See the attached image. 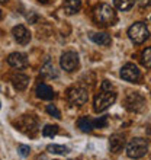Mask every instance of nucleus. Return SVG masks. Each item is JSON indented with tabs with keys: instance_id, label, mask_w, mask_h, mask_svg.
<instances>
[{
	"instance_id": "nucleus-16",
	"label": "nucleus",
	"mask_w": 151,
	"mask_h": 160,
	"mask_svg": "<svg viewBox=\"0 0 151 160\" xmlns=\"http://www.w3.org/2000/svg\"><path fill=\"white\" fill-rule=\"evenodd\" d=\"M41 74H42L44 77H46V79H55V77L58 76V73L55 72L54 64L51 63L50 60H48V61H45V64L42 66V68H41Z\"/></svg>"
},
{
	"instance_id": "nucleus-29",
	"label": "nucleus",
	"mask_w": 151,
	"mask_h": 160,
	"mask_svg": "<svg viewBox=\"0 0 151 160\" xmlns=\"http://www.w3.org/2000/svg\"><path fill=\"white\" fill-rule=\"evenodd\" d=\"M6 2H7V0H0V3H6Z\"/></svg>"
},
{
	"instance_id": "nucleus-11",
	"label": "nucleus",
	"mask_w": 151,
	"mask_h": 160,
	"mask_svg": "<svg viewBox=\"0 0 151 160\" xmlns=\"http://www.w3.org/2000/svg\"><path fill=\"white\" fill-rule=\"evenodd\" d=\"M7 64L12 66L13 68L21 70V68L28 67V58H26V55L22 54V52H12V54H9V57H7Z\"/></svg>"
},
{
	"instance_id": "nucleus-20",
	"label": "nucleus",
	"mask_w": 151,
	"mask_h": 160,
	"mask_svg": "<svg viewBox=\"0 0 151 160\" xmlns=\"http://www.w3.org/2000/svg\"><path fill=\"white\" fill-rule=\"evenodd\" d=\"M46 150L50 153H54V154H67L70 150H68V147H66V146H58V144H50L48 147H46Z\"/></svg>"
},
{
	"instance_id": "nucleus-21",
	"label": "nucleus",
	"mask_w": 151,
	"mask_h": 160,
	"mask_svg": "<svg viewBox=\"0 0 151 160\" xmlns=\"http://www.w3.org/2000/svg\"><path fill=\"white\" fill-rule=\"evenodd\" d=\"M57 132H58V125H51V124H48V125H45L42 128V135H44V137H48V138H52L54 135H57Z\"/></svg>"
},
{
	"instance_id": "nucleus-22",
	"label": "nucleus",
	"mask_w": 151,
	"mask_h": 160,
	"mask_svg": "<svg viewBox=\"0 0 151 160\" xmlns=\"http://www.w3.org/2000/svg\"><path fill=\"white\" fill-rule=\"evenodd\" d=\"M141 61H143V64L145 67L151 68V47H148V48H145V50L143 51V54H141Z\"/></svg>"
},
{
	"instance_id": "nucleus-6",
	"label": "nucleus",
	"mask_w": 151,
	"mask_h": 160,
	"mask_svg": "<svg viewBox=\"0 0 151 160\" xmlns=\"http://www.w3.org/2000/svg\"><path fill=\"white\" fill-rule=\"evenodd\" d=\"M125 108L129 112H141L145 106V99L141 93L138 92H129L125 96Z\"/></svg>"
},
{
	"instance_id": "nucleus-23",
	"label": "nucleus",
	"mask_w": 151,
	"mask_h": 160,
	"mask_svg": "<svg viewBox=\"0 0 151 160\" xmlns=\"http://www.w3.org/2000/svg\"><path fill=\"white\" fill-rule=\"evenodd\" d=\"M46 112H48L50 115H52V117L57 118V119L61 118V114H60V111L57 109V106L55 105H46Z\"/></svg>"
},
{
	"instance_id": "nucleus-10",
	"label": "nucleus",
	"mask_w": 151,
	"mask_h": 160,
	"mask_svg": "<svg viewBox=\"0 0 151 160\" xmlns=\"http://www.w3.org/2000/svg\"><path fill=\"white\" fill-rule=\"evenodd\" d=\"M12 35H13V38H15V41H16L17 44H21V45H26V44L31 41L29 31L26 29L23 25L15 26L12 29Z\"/></svg>"
},
{
	"instance_id": "nucleus-31",
	"label": "nucleus",
	"mask_w": 151,
	"mask_h": 160,
	"mask_svg": "<svg viewBox=\"0 0 151 160\" xmlns=\"http://www.w3.org/2000/svg\"><path fill=\"white\" fill-rule=\"evenodd\" d=\"M0 105H2V103H0Z\"/></svg>"
},
{
	"instance_id": "nucleus-19",
	"label": "nucleus",
	"mask_w": 151,
	"mask_h": 160,
	"mask_svg": "<svg viewBox=\"0 0 151 160\" xmlns=\"http://www.w3.org/2000/svg\"><path fill=\"white\" fill-rule=\"evenodd\" d=\"M113 3L119 10L125 12V10H129L132 6H134L135 0H113Z\"/></svg>"
},
{
	"instance_id": "nucleus-27",
	"label": "nucleus",
	"mask_w": 151,
	"mask_h": 160,
	"mask_svg": "<svg viewBox=\"0 0 151 160\" xmlns=\"http://www.w3.org/2000/svg\"><path fill=\"white\" fill-rule=\"evenodd\" d=\"M138 3L141 6H148V4H151V0H138Z\"/></svg>"
},
{
	"instance_id": "nucleus-13",
	"label": "nucleus",
	"mask_w": 151,
	"mask_h": 160,
	"mask_svg": "<svg viewBox=\"0 0 151 160\" xmlns=\"http://www.w3.org/2000/svg\"><path fill=\"white\" fill-rule=\"evenodd\" d=\"M125 135L124 134H119V132H116V134L110 135L109 138V148L112 153H119L122 150V148L125 147Z\"/></svg>"
},
{
	"instance_id": "nucleus-26",
	"label": "nucleus",
	"mask_w": 151,
	"mask_h": 160,
	"mask_svg": "<svg viewBox=\"0 0 151 160\" xmlns=\"http://www.w3.org/2000/svg\"><path fill=\"white\" fill-rule=\"evenodd\" d=\"M100 89H103V90H113V84L110 82H108V80H103Z\"/></svg>"
},
{
	"instance_id": "nucleus-7",
	"label": "nucleus",
	"mask_w": 151,
	"mask_h": 160,
	"mask_svg": "<svg viewBox=\"0 0 151 160\" xmlns=\"http://www.w3.org/2000/svg\"><path fill=\"white\" fill-rule=\"evenodd\" d=\"M67 99L71 105L81 106V105H84L89 99L87 90L84 88H80V86H74V88L67 90Z\"/></svg>"
},
{
	"instance_id": "nucleus-18",
	"label": "nucleus",
	"mask_w": 151,
	"mask_h": 160,
	"mask_svg": "<svg viewBox=\"0 0 151 160\" xmlns=\"http://www.w3.org/2000/svg\"><path fill=\"white\" fill-rule=\"evenodd\" d=\"M77 127H79L83 132H90V131L95 128V121L89 119L87 117H83V118H80L79 121H77Z\"/></svg>"
},
{
	"instance_id": "nucleus-3",
	"label": "nucleus",
	"mask_w": 151,
	"mask_h": 160,
	"mask_svg": "<svg viewBox=\"0 0 151 160\" xmlns=\"http://www.w3.org/2000/svg\"><path fill=\"white\" fill-rule=\"evenodd\" d=\"M148 150V144L144 138H132L126 146V154L131 159H139V157L145 156V153Z\"/></svg>"
},
{
	"instance_id": "nucleus-24",
	"label": "nucleus",
	"mask_w": 151,
	"mask_h": 160,
	"mask_svg": "<svg viewBox=\"0 0 151 160\" xmlns=\"http://www.w3.org/2000/svg\"><path fill=\"white\" fill-rule=\"evenodd\" d=\"M17 153H19L22 157H28V156H29V153H31L29 146H25V144H19V146H17Z\"/></svg>"
},
{
	"instance_id": "nucleus-28",
	"label": "nucleus",
	"mask_w": 151,
	"mask_h": 160,
	"mask_svg": "<svg viewBox=\"0 0 151 160\" xmlns=\"http://www.w3.org/2000/svg\"><path fill=\"white\" fill-rule=\"evenodd\" d=\"M39 3H42V4H45V3H48V0H38Z\"/></svg>"
},
{
	"instance_id": "nucleus-17",
	"label": "nucleus",
	"mask_w": 151,
	"mask_h": 160,
	"mask_svg": "<svg viewBox=\"0 0 151 160\" xmlns=\"http://www.w3.org/2000/svg\"><path fill=\"white\" fill-rule=\"evenodd\" d=\"M90 39H92L95 44H99V45H109L110 44V37L106 32H96V34L90 35Z\"/></svg>"
},
{
	"instance_id": "nucleus-12",
	"label": "nucleus",
	"mask_w": 151,
	"mask_h": 160,
	"mask_svg": "<svg viewBox=\"0 0 151 160\" xmlns=\"http://www.w3.org/2000/svg\"><path fill=\"white\" fill-rule=\"evenodd\" d=\"M10 82H12L13 88L19 90V92H23L26 88H28V84H29V76H26L23 73H15L10 76Z\"/></svg>"
},
{
	"instance_id": "nucleus-15",
	"label": "nucleus",
	"mask_w": 151,
	"mask_h": 160,
	"mask_svg": "<svg viewBox=\"0 0 151 160\" xmlns=\"http://www.w3.org/2000/svg\"><path fill=\"white\" fill-rule=\"evenodd\" d=\"M81 8V2L80 0H66L63 4V9L64 12L67 13V15H74L77 13Z\"/></svg>"
},
{
	"instance_id": "nucleus-2",
	"label": "nucleus",
	"mask_w": 151,
	"mask_h": 160,
	"mask_svg": "<svg viewBox=\"0 0 151 160\" xmlns=\"http://www.w3.org/2000/svg\"><path fill=\"white\" fill-rule=\"evenodd\" d=\"M115 101H116L115 90H103L102 89L100 93H97L96 98H95V111L96 112H103L109 106H112Z\"/></svg>"
},
{
	"instance_id": "nucleus-9",
	"label": "nucleus",
	"mask_w": 151,
	"mask_h": 160,
	"mask_svg": "<svg viewBox=\"0 0 151 160\" xmlns=\"http://www.w3.org/2000/svg\"><path fill=\"white\" fill-rule=\"evenodd\" d=\"M139 76H141V74H139L138 67H137L135 64H132V63L125 64V66L121 68V77L124 80H126V82L135 83V82L139 79Z\"/></svg>"
},
{
	"instance_id": "nucleus-25",
	"label": "nucleus",
	"mask_w": 151,
	"mask_h": 160,
	"mask_svg": "<svg viewBox=\"0 0 151 160\" xmlns=\"http://www.w3.org/2000/svg\"><path fill=\"white\" fill-rule=\"evenodd\" d=\"M108 124V117H100L99 119L95 121V128H103Z\"/></svg>"
},
{
	"instance_id": "nucleus-14",
	"label": "nucleus",
	"mask_w": 151,
	"mask_h": 160,
	"mask_svg": "<svg viewBox=\"0 0 151 160\" xmlns=\"http://www.w3.org/2000/svg\"><path fill=\"white\" fill-rule=\"evenodd\" d=\"M35 93H37V96L39 98V99H44V101H51V99L54 98V92H52V89H51L48 84H45V83H38Z\"/></svg>"
},
{
	"instance_id": "nucleus-4",
	"label": "nucleus",
	"mask_w": 151,
	"mask_h": 160,
	"mask_svg": "<svg viewBox=\"0 0 151 160\" xmlns=\"http://www.w3.org/2000/svg\"><path fill=\"white\" fill-rule=\"evenodd\" d=\"M16 128L29 137H35L38 132V122L32 115H22L16 122Z\"/></svg>"
},
{
	"instance_id": "nucleus-1",
	"label": "nucleus",
	"mask_w": 151,
	"mask_h": 160,
	"mask_svg": "<svg viewBox=\"0 0 151 160\" xmlns=\"http://www.w3.org/2000/svg\"><path fill=\"white\" fill-rule=\"evenodd\" d=\"M93 18L97 23L100 25H105V26H110L116 22V12L113 10V8H110L109 4L106 3H102L99 6L95 8L93 10Z\"/></svg>"
},
{
	"instance_id": "nucleus-5",
	"label": "nucleus",
	"mask_w": 151,
	"mask_h": 160,
	"mask_svg": "<svg viewBox=\"0 0 151 160\" xmlns=\"http://www.w3.org/2000/svg\"><path fill=\"white\" fill-rule=\"evenodd\" d=\"M128 37L134 44H143L150 37V31L143 22H137L128 29Z\"/></svg>"
},
{
	"instance_id": "nucleus-30",
	"label": "nucleus",
	"mask_w": 151,
	"mask_h": 160,
	"mask_svg": "<svg viewBox=\"0 0 151 160\" xmlns=\"http://www.w3.org/2000/svg\"><path fill=\"white\" fill-rule=\"evenodd\" d=\"M0 19H2V10H0Z\"/></svg>"
},
{
	"instance_id": "nucleus-8",
	"label": "nucleus",
	"mask_w": 151,
	"mask_h": 160,
	"mask_svg": "<svg viewBox=\"0 0 151 160\" xmlns=\"http://www.w3.org/2000/svg\"><path fill=\"white\" fill-rule=\"evenodd\" d=\"M60 66L63 70L66 72H74L76 68L79 67V55L73 52V51H67V52H64L61 55V58H60Z\"/></svg>"
}]
</instances>
